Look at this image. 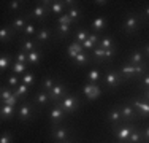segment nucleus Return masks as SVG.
<instances>
[{
	"label": "nucleus",
	"mask_w": 149,
	"mask_h": 143,
	"mask_svg": "<svg viewBox=\"0 0 149 143\" xmlns=\"http://www.w3.org/2000/svg\"><path fill=\"white\" fill-rule=\"evenodd\" d=\"M102 81L105 83L106 88H109V89H114V88H118V86L122 83V76H120V73L119 72H116V70H108L106 73L103 75V78H102Z\"/></svg>",
	"instance_id": "423d86ee"
},
{
	"label": "nucleus",
	"mask_w": 149,
	"mask_h": 143,
	"mask_svg": "<svg viewBox=\"0 0 149 143\" xmlns=\"http://www.w3.org/2000/svg\"><path fill=\"white\" fill-rule=\"evenodd\" d=\"M21 3L22 2H19V0H11V2L6 5V10H8L10 13H15V11H17V10L21 8Z\"/></svg>",
	"instance_id": "c03bdc74"
},
{
	"label": "nucleus",
	"mask_w": 149,
	"mask_h": 143,
	"mask_svg": "<svg viewBox=\"0 0 149 143\" xmlns=\"http://www.w3.org/2000/svg\"><path fill=\"white\" fill-rule=\"evenodd\" d=\"M140 84L143 86L144 89H149V73H146L144 76L140 78Z\"/></svg>",
	"instance_id": "de8ad7c7"
},
{
	"label": "nucleus",
	"mask_w": 149,
	"mask_h": 143,
	"mask_svg": "<svg viewBox=\"0 0 149 143\" xmlns=\"http://www.w3.org/2000/svg\"><path fill=\"white\" fill-rule=\"evenodd\" d=\"M89 34H91V32L86 30V29H78V30L74 32V41H78V43H81V45H83V43L87 40Z\"/></svg>",
	"instance_id": "f704fd0d"
},
{
	"label": "nucleus",
	"mask_w": 149,
	"mask_h": 143,
	"mask_svg": "<svg viewBox=\"0 0 149 143\" xmlns=\"http://www.w3.org/2000/svg\"><path fill=\"white\" fill-rule=\"evenodd\" d=\"M81 53H84L83 45H81V43H78V41H74V40H73V43H70L68 48H67V54H68V57H70L72 60H73L78 54H81Z\"/></svg>",
	"instance_id": "aec40b11"
},
{
	"label": "nucleus",
	"mask_w": 149,
	"mask_h": 143,
	"mask_svg": "<svg viewBox=\"0 0 149 143\" xmlns=\"http://www.w3.org/2000/svg\"><path fill=\"white\" fill-rule=\"evenodd\" d=\"M27 64H21V62H13L11 64V67H10V72H11V73H15V75H21V76H22L24 73H27Z\"/></svg>",
	"instance_id": "a878e982"
},
{
	"label": "nucleus",
	"mask_w": 149,
	"mask_h": 143,
	"mask_svg": "<svg viewBox=\"0 0 149 143\" xmlns=\"http://www.w3.org/2000/svg\"><path fill=\"white\" fill-rule=\"evenodd\" d=\"M91 29H92V32H95V34H98V32H103L105 29H106V19H105L103 16L95 18V19L92 21V24H91Z\"/></svg>",
	"instance_id": "b1692460"
},
{
	"label": "nucleus",
	"mask_w": 149,
	"mask_h": 143,
	"mask_svg": "<svg viewBox=\"0 0 149 143\" xmlns=\"http://www.w3.org/2000/svg\"><path fill=\"white\" fill-rule=\"evenodd\" d=\"M49 2H51V0H43V2H40L38 5H35L33 10L29 13V16L32 19H37V21H40V22H43L46 19V16H48V13H49V6H48Z\"/></svg>",
	"instance_id": "20e7f679"
},
{
	"label": "nucleus",
	"mask_w": 149,
	"mask_h": 143,
	"mask_svg": "<svg viewBox=\"0 0 149 143\" xmlns=\"http://www.w3.org/2000/svg\"><path fill=\"white\" fill-rule=\"evenodd\" d=\"M102 78L103 76H102L100 70H97V69H92V70L87 72V81H89L91 84H97Z\"/></svg>",
	"instance_id": "c85d7f7f"
},
{
	"label": "nucleus",
	"mask_w": 149,
	"mask_h": 143,
	"mask_svg": "<svg viewBox=\"0 0 149 143\" xmlns=\"http://www.w3.org/2000/svg\"><path fill=\"white\" fill-rule=\"evenodd\" d=\"M13 62H15V59H13L10 54H2V57H0V70L5 72L6 69H10V67H11Z\"/></svg>",
	"instance_id": "473e14b6"
},
{
	"label": "nucleus",
	"mask_w": 149,
	"mask_h": 143,
	"mask_svg": "<svg viewBox=\"0 0 149 143\" xmlns=\"http://www.w3.org/2000/svg\"><path fill=\"white\" fill-rule=\"evenodd\" d=\"M33 103H35V107H37L38 110H41V108H45L48 103H51V99H49V92H46V91H38L37 94H35V99H33Z\"/></svg>",
	"instance_id": "ddd939ff"
},
{
	"label": "nucleus",
	"mask_w": 149,
	"mask_h": 143,
	"mask_svg": "<svg viewBox=\"0 0 149 143\" xmlns=\"http://www.w3.org/2000/svg\"><path fill=\"white\" fill-rule=\"evenodd\" d=\"M37 32H38L37 26H35V24L30 21V22L26 26V29L22 30V37L24 38H32V37H35V35H37Z\"/></svg>",
	"instance_id": "7c9ffc66"
},
{
	"label": "nucleus",
	"mask_w": 149,
	"mask_h": 143,
	"mask_svg": "<svg viewBox=\"0 0 149 143\" xmlns=\"http://www.w3.org/2000/svg\"><path fill=\"white\" fill-rule=\"evenodd\" d=\"M15 35H16V32L13 30L11 26H2V27H0V41H2V43L10 41Z\"/></svg>",
	"instance_id": "5701e85b"
},
{
	"label": "nucleus",
	"mask_w": 149,
	"mask_h": 143,
	"mask_svg": "<svg viewBox=\"0 0 149 143\" xmlns=\"http://www.w3.org/2000/svg\"><path fill=\"white\" fill-rule=\"evenodd\" d=\"M98 46L103 48V49H111V48H114V40H113L111 37H102Z\"/></svg>",
	"instance_id": "4c0bfd02"
},
{
	"label": "nucleus",
	"mask_w": 149,
	"mask_h": 143,
	"mask_svg": "<svg viewBox=\"0 0 149 143\" xmlns=\"http://www.w3.org/2000/svg\"><path fill=\"white\" fill-rule=\"evenodd\" d=\"M51 135L54 138V142L70 140V130L65 126H51Z\"/></svg>",
	"instance_id": "9d476101"
},
{
	"label": "nucleus",
	"mask_w": 149,
	"mask_h": 143,
	"mask_svg": "<svg viewBox=\"0 0 149 143\" xmlns=\"http://www.w3.org/2000/svg\"><path fill=\"white\" fill-rule=\"evenodd\" d=\"M13 94H15V91H13L11 88H8V86H2V89H0V102L5 103Z\"/></svg>",
	"instance_id": "c9c22d12"
},
{
	"label": "nucleus",
	"mask_w": 149,
	"mask_h": 143,
	"mask_svg": "<svg viewBox=\"0 0 149 143\" xmlns=\"http://www.w3.org/2000/svg\"><path fill=\"white\" fill-rule=\"evenodd\" d=\"M49 40H51V29H48V27L38 29L37 35H35V41L38 43V46H41V45H45V43H48Z\"/></svg>",
	"instance_id": "f3484780"
},
{
	"label": "nucleus",
	"mask_w": 149,
	"mask_h": 143,
	"mask_svg": "<svg viewBox=\"0 0 149 143\" xmlns=\"http://www.w3.org/2000/svg\"><path fill=\"white\" fill-rule=\"evenodd\" d=\"M30 19L32 18L29 16V14H26V16H17V18H15V19L11 21V24H10V26L13 27V30L16 32H21V34H22V30L24 29H26V26L27 24L30 22Z\"/></svg>",
	"instance_id": "f8f14e48"
},
{
	"label": "nucleus",
	"mask_w": 149,
	"mask_h": 143,
	"mask_svg": "<svg viewBox=\"0 0 149 143\" xmlns=\"http://www.w3.org/2000/svg\"><path fill=\"white\" fill-rule=\"evenodd\" d=\"M19 100H21V97L17 94H13L11 97H10L8 100L5 102V105H11V107H17L19 105Z\"/></svg>",
	"instance_id": "49530a36"
},
{
	"label": "nucleus",
	"mask_w": 149,
	"mask_h": 143,
	"mask_svg": "<svg viewBox=\"0 0 149 143\" xmlns=\"http://www.w3.org/2000/svg\"><path fill=\"white\" fill-rule=\"evenodd\" d=\"M67 113L59 107V103H52L51 111H49V118H51V126H60L65 119Z\"/></svg>",
	"instance_id": "6e6552de"
},
{
	"label": "nucleus",
	"mask_w": 149,
	"mask_h": 143,
	"mask_svg": "<svg viewBox=\"0 0 149 143\" xmlns=\"http://www.w3.org/2000/svg\"><path fill=\"white\" fill-rule=\"evenodd\" d=\"M83 92H84V94H86L91 100L100 97V94H102L100 86H98V84H91V83H87V84L83 86Z\"/></svg>",
	"instance_id": "dca6fc26"
},
{
	"label": "nucleus",
	"mask_w": 149,
	"mask_h": 143,
	"mask_svg": "<svg viewBox=\"0 0 149 143\" xmlns=\"http://www.w3.org/2000/svg\"><path fill=\"white\" fill-rule=\"evenodd\" d=\"M114 54H116V46H114V48H111V49H105V60L111 59Z\"/></svg>",
	"instance_id": "09e8293b"
},
{
	"label": "nucleus",
	"mask_w": 149,
	"mask_h": 143,
	"mask_svg": "<svg viewBox=\"0 0 149 143\" xmlns=\"http://www.w3.org/2000/svg\"><path fill=\"white\" fill-rule=\"evenodd\" d=\"M92 57H94L95 60H105V49L100 48V46H97V48L92 51Z\"/></svg>",
	"instance_id": "37998d69"
},
{
	"label": "nucleus",
	"mask_w": 149,
	"mask_h": 143,
	"mask_svg": "<svg viewBox=\"0 0 149 143\" xmlns=\"http://www.w3.org/2000/svg\"><path fill=\"white\" fill-rule=\"evenodd\" d=\"M57 103L67 114H72V113H74L78 108H79V99H78V95H68L67 94L65 97L60 100V102H57Z\"/></svg>",
	"instance_id": "7ed1b4c3"
},
{
	"label": "nucleus",
	"mask_w": 149,
	"mask_h": 143,
	"mask_svg": "<svg viewBox=\"0 0 149 143\" xmlns=\"http://www.w3.org/2000/svg\"><path fill=\"white\" fill-rule=\"evenodd\" d=\"M141 14L140 13H133V11H129L125 14L122 21V30L125 32L127 35H132L138 30V27L141 26Z\"/></svg>",
	"instance_id": "f257e3e1"
},
{
	"label": "nucleus",
	"mask_w": 149,
	"mask_h": 143,
	"mask_svg": "<svg viewBox=\"0 0 149 143\" xmlns=\"http://www.w3.org/2000/svg\"><path fill=\"white\" fill-rule=\"evenodd\" d=\"M37 48H38V43L35 41V40H32V38H24V37L21 38V41H19V51L29 54V53L35 51Z\"/></svg>",
	"instance_id": "4468645a"
},
{
	"label": "nucleus",
	"mask_w": 149,
	"mask_h": 143,
	"mask_svg": "<svg viewBox=\"0 0 149 143\" xmlns=\"http://www.w3.org/2000/svg\"><path fill=\"white\" fill-rule=\"evenodd\" d=\"M68 92V88H67L65 83H56L54 88L49 91V99H51V103H57L60 102Z\"/></svg>",
	"instance_id": "0eeeda50"
},
{
	"label": "nucleus",
	"mask_w": 149,
	"mask_h": 143,
	"mask_svg": "<svg viewBox=\"0 0 149 143\" xmlns=\"http://www.w3.org/2000/svg\"><path fill=\"white\" fill-rule=\"evenodd\" d=\"M119 108H120V114H122V121H124V123H132L135 118L138 116L135 107L130 102L129 103H124V105H119Z\"/></svg>",
	"instance_id": "9b49d317"
},
{
	"label": "nucleus",
	"mask_w": 149,
	"mask_h": 143,
	"mask_svg": "<svg viewBox=\"0 0 149 143\" xmlns=\"http://www.w3.org/2000/svg\"><path fill=\"white\" fill-rule=\"evenodd\" d=\"M119 73H120V76H122V80H132V78H135V65L125 62L120 67Z\"/></svg>",
	"instance_id": "6ab92c4d"
},
{
	"label": "nucleus",
	"mask_w": 149,
	"mask_h": 143,
	"mask_svg": "<svg viewBox=\"0 0 149 143\" xmlns=\"http://www.w3.org/2000/svg\"><path fill=\"white\" fill-rule=\"evenodd\" d=\"M6 86H8V88H11L13 91H15V89L17 88V86L21 84V78H19V75H15V73H10L8 76H6Z\"/></svg>",
	"instance_id": "c756f323"
},
{
	"label": "nucleus",
	"mask_w": 149,
	"mask_h": 143,
	"mask_svg": "<svg viewBox=\"0 0 149 143\" xmlns=\"http://www.w3.org/2000/svg\"><path fill=\"white\" fill-rule=\"evenodd\" d=\"M13 59H15V62H21V64H27V65H29V56L22 51H17Z\"/></svg>",
	"instance_id": "a19ab883"
},
{
	"label": "nucleus",
	"mask_w": 149,
	"mask_h": 143,
	"mask_svg": "<svg viewBox=\"0 0 149 143\" xmlns=\"http://www.w3.org/2000/svg\"><path fill=\"white\" fill-rule=\"evenodd\" d=\"M72 24H73V21L70 19V16L67 13H63L62 16L57 18V26H72Z\"/></svg>",
	"instance_id": "79ce46f5"
},
{
	"label": "nucleus",
	"mask_w": 149,
	"mask_h": 143,
	"mask_svg": "<svg viewBox=\"0 0 149 143\" xmlns=\"http://www.w3.org/2000/svg\"><path fill=\"white\" fill-rule=\"evenodd\" d=\"M141 51H143V54H144V56H148V57H149V43H146V45H144L143 48H141Z\"/></svg>",
	"instance_id": "864d4df0"
},
{
	"label": "nucleus",
	"mask_w": 149,
	"mask_h": 143,
	"mask_svg": "<svg viewBox=\"0 0 149 143\" xmlns=\"http://www.w3.org/2000/svg\"><path fill=\"white\" fill-rule=\"evenodd\" d=\"M144 57H146V56L143 54V51H141V49H135V51L130 53L129 60H127V62L133 64V65H141V64H144Z\"/></svg>",
	"instance_id": "412c9836"
},
{
	"label": "nucleus",
	"mask_w": 149,
	"mask_h": 143,
	"mask_svg": "<svg viewBox=\"0 0 149 143\" xmlns=\"http://www.w3.org/2000/svg\"><path fill=\"white\" fill-rule=\"evenodd\" d=\"M133 129H135V126L132 123H120V124L113 126V134H114L116 140L119 143H127L130 134L133 132Z\"/></svg>",
	"instance_id": "f03ea898"
},
{
	"label": "nucleus",
	"mask_w": 149,
	"mask_h": 143,
	"mask_svg": "<svg viewBox=\"0 0 149 143\" xmlns=\"http://www.w3.org/2000/svg\"><path fill=\"white\" fill-rule=\"evenodd\" d=\"M67 14L70 16V19H72L73 22H76V21L81 18V10L78 8V5H76V6H72V8H68V11H67Z\"/></svg>",
	"instance_id": "58836bf2"
},
{
	"label": "nucleus",
	"mask_w": 149,
	"mask_h": 143,
	"mask_svg": "<svg viewBox=\"0 0 149 143\" xmlns=\"http://www.w3.org/2000/svg\"><path fill=\"white\" fill-rule=\"evenodd\" d=\"M16 108L17 107H11V105H5L2 103V110H0V116H2L3 121H8V119H13L16 114Z\"/></svg>",
	"instance_id": "4be33fe9"
},
{
	"label": "nucleus",
	"mask_w": 149,
	"mask_h": 143,
	"mask_svg": "<svg viewBox=\"0 0 149 143\" xmlns=\"http://www.w3.org/2000/svg\"><path fill=\"white\" fill-rule=\"evenodd\" d=\"M141 99L146 100V102H149V89H144L143 94H141Z\"/></svg>",
	"instance_id": "603ef678"
},
{
	"label": "nucleus",
	"mask_w": 149,
	"mask_h": 143,
	"mask_svg": "<svg viewBox=\"0 0 149 143\" xmlns=\"http://www.w3.org/2000/svg\"><path fill=\"white\" fill-rule=\"evenodd\" d=\"M16 113H17V116H19V119L22 121V123H27V121H30L32 118H33V114H35V107L32 105L30 102L24 100L22 103H19V105H17Z\"/></svg>",
	"instance_id": "39448f33"
},
{
	"label": "nucleus",
	"mask_w": 149,
	"mask_h": 143,
	"mask_svg": "<svg viewBox=\"0 0 149 143\" xmlns=\"http://www.w3.org/2000/svg\"><path fill=\"white\" fill-rule=\"evenodd\" d=\"M129 102L135 107L136 114L140 118H148L149 116V102H146V100H143V99H138V97L130 99Z\"/></svg>",
	"instance_id": "1a4fd4ad"
},
{
	"label": "nucleus",
	"mask_w": 149,
	"mask_h": 143,
	"mask_svg": "<svg viewBox=\"0 0 149 143\" xmlns=\"http://www.w3.org/2000/svg\"><path fill=\"white\" fill-rule=\"evenodd\" d=\"M0 143H13V134L10 130L3 132L2 137H0Z\"/></svg>",
	"instance_id": "a18cd8bd"
},
{
	"label": "nucleus",
	"mask_w": 149,
	"mask_h": 143,
	"mask_svg": "<svg viewBox=\"0 0 149 143\" xmlns=\"http://www.w3.org/2000/svg\"><path fill=\"white\" fill-rule=\"evenodd\" d=\"M56 32H57V37L65 38V37H68L70 32H72V26H57Z\"/></svg>",
	"instance_id": "ea45409f"
},
{
	"label": "nucleus",
	"mask_w": 149,
	"mask_h": 143,
	"mask_svg": "<svg viewBox=\"0 0 149 143\" xmlns=\"http://www.w3.org/2000/svg\"><path fill=\"white\" fill-rule=\"evenodd\" d=\"M143 138H144V143H149V126L143 129Z\"/></svg>",
	"instance_id": "3c124183"
},
{
	"label": "nucleus",
	"mask_w": 149,
	"mask_h": 143,
	"mask_svg": "<svg viewBox=\"0 0 149 143\" xmlns=\"http://www.w3.org/2000/svg\"><path fill=\"white\" fill-rule=\"evenodd\" d=\"M48 6H49V13H52L54 16H62L65 13V8H67L63 5V0H51Z\"/></svg>",
	"instance_id": "a211bd4d"
},
{
	"label": "nucleus",
	"mask_w": 149,
	"mask_h": 143,
	"mask_svg": "<svg viewBox=\"0 0 149 143\" xmlns=\"http://www.w3.org/2000/svg\"><path fill=\"white\" fill-rule=\"evenodd\" d=\"M89 60H91L89 54L84 51V53H81V54H78L76 57H74L73 64H74V65H78V67H83V65H86V64H89Z\"/></svg>",
	"instance_id": "2f4dec72"
},
{
	"label": "nucleus",
	"mask_w": 149,
	"mask_h": 143,
	"mask_svg": "<svg viewBox=\"0 0 149 143\" xmlns=\"http://www.w3.org/2000/svg\"><path fill=\"white\" fill-rule=\"evenodd\" d=\"M141 19L149 21V5H146V6L143 8V11H141Z\"/></svg>",
	"instance_id": "8fccbe9b"
},
{
	"label": "nucleus",
	"mask_w": 149,
	"mask_h": 143,
	"mask_svg": "<svg viewBox=\"0 0 149 143\" xmlns=\"http://www.w3.org/2000/svg\"><path fill=\"white\" fill-rule=\"evenodd\" d=\"M35 81H37V76H35L33 72H27V73H24L22 76H21V83L27 84V86H35Z\"/></svg>",
	"instance_id": "72a5a7b5"
},
{
	"label": "nucleus",
	"mask_w": 149,
	"mask_h": 143,
	"mask_svg": "<svg viewBox=\"0 0 149 143\" xmlns=\"http://www.w3.org/2000/svg\"><path fill=\"white\" fill-rule=\"evenodd\" d=\"M29 91H30V86H27V84L21 83V84H19V86H17V88L15 89V94H17L21 99H22V97H27Z\"/></svg>",
	"instance_id": "e433bc0d"
},
{
	"label": "nucleus",
	"mask_w": 149,
	"mask_h": 143,
	"mask_svg": "<svg viewBox=\"0 0 149 143\" xmlns=\"http://www.w3.org/2000/svg\"><path fill=\"white\" fill-rule=\"evenodd\" d=\"M94 3H95L97 6H105L106 3H109V2H108V0H95Z\"/></svg>",
	"instance_id": "5fc2aeb1"
},
{
	"label": "nucleus",
	"mask_w": 149,
	"mask_h": 143,
	"mask_svg": "<svg viewBox=\"0 0 149 143\" xmlns=\"http://www.w3.org/2000/svg\"><path fill=\"white\" fill-rule=\"evenodd\" d=\"M106 119H108L109 123L113 124V126L124 123V121H122V114H120V108H119V105H118V107H113L111 110H108V113H106Z\"/></svg>",
	"instance_id": "2eb2a0df"
},
{
	"label": "nucleus",
	"mask_w": 149,
	"mask_h": 143,
	"mask_svg": "<svg viewBox=\"0 0 149 143\" xmlns=\"http://www.w3.org/2000/svg\"><path fill=\"white\" fill-rule=\"evenodd\" d=\"M56 143H74L72 138H70V140H65V142H56Z\"/></svg>",
	"instance_id": "6e6d98bb"
},
{
	"label": "nucleus",
	"mask_w": 149,
	"mask_h": 143,
	"mask_svg": "<svg viewBox=\"0 0 149 143\" xmlns=\"http://www.w3.org/2000/svg\"><path fill=\"white\" fill-rule=\"evenodd\" d=\"M127 143H144V138H143V129H138L135 127L133 132L130 134L129 140H127Z\"/></svg>",
	"instance_id": "393cba45"
},
{
	"label": "nucleus",
	"mask_w": 149,
	"mask_h": 143,
	"mask_svg": "<svg viewBox=\"0 0 149 143\" xmlns=\"http://www.w3.org/2000/svg\"><path fill=\"white\" fill-rule=\"evenodd\" d=\"M57 83V81H56V78L54 76H45L43 80H41V91H46V92H49L51 91L52 88H54V84Z\"/></svg>",
	"instance_id": "cd10ccee"
},
{
	"label": "nucleus",
	"mask_w": 149,
	"mask_h": 143,
	"mask_svg": "<svg viewBox=\"0 0 149 143\" xmlns=\"http://www.w3.org/2000/svg\"><path fill=\"white\" fill-rule=\"evenodd\" d=\"M29 65H38V64L41 62V57H43V54H41V49L37 48L35 51L29 53Z\"/></svg>",
	"instance_id": "bb28decb"
}]
</instances>
